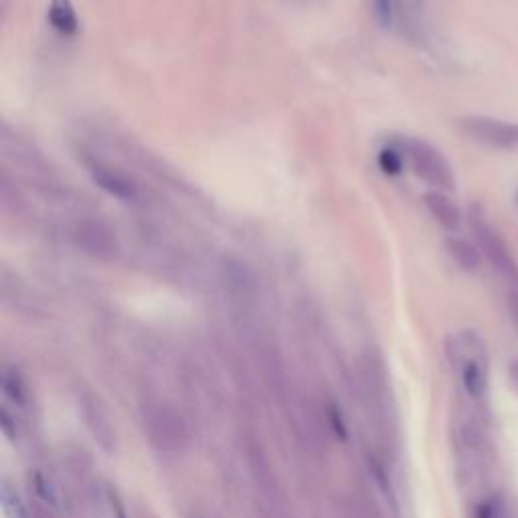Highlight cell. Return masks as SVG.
Wrapping results in <instances>:
<instances>
[{"label": "cell", "mask_w": 518, "mask_h": 518, "mask_svg": "<svg viewBox=\"0 0 518 518\" xmlns=\"http://www.w3.org/2000/svg\"><path fill=\"white\" fill-rule=\"evenodd\" d=\"M446 351L464 395V405L482 409L490 381V357L482 334L472 328L458 330L448 338Z\"/></svg>", "instance_id": "6da1fadb"}, {"label": "cell", "mask_w": 518, "mask_h": 518, "mask_svg": "<svg viewBox=\"0 0 518 518\" xmlns=\"http://www.w3.org/2000/svg\"><path fill=\"white\" fill-rule=\"evenodd\" d=\"M470 229L474 233L476 245L482 251V257L490 264V268L498 274L506 308L512 318L514 328L518 330V264L508 249L500 231L490 223L486 213L480 207L470 209Z\"/></svg>", "instance_id": "7a4b0ae2"}, {"label": "cell", "mask_w": 518, "mask_h": 518, "mask_svg": "<svg viewBox=\"0 0 518 518\" xmlns=\"http://www.w3.org/2000/svg\"><path fill=\"white\" fill-rule=\"evenodd\" d=\"M144 431L152 446L166 454H181L187 448L189 434L183 417L164 403H148L142 407Z\"/></svg>", "instance_id": "3957f363"}, {"label": "cell", "mask_w": 518, "mask_h": 518, "mask_svg": "<svg viewBox=\"0 0 518 518\" xmlns=\"http://www.w3.org/2000/svg\"><path fill=\"white\" fill-rule=\"evenodd\" d=\"M405 150L413 172L423 183L434 187L436 191H446V193L456 189L454 168L442 150H438L434 144H429L427 140H421V138H411Z\"/></svg>", "instance_id": "277c9868"}, {"label": "cell", "mask_w": 518, "mask_h": 518, "mask_svg": "<svg viewBox=\"0 0 518 518\" xmlns=\"http://www.w3.org/2000/svg\"><path fill=\"white\" fill-rule=\"evenodd\" d=\"M460 130L474 142H480L498 150L518 148V124L490 118V116H466L460 120Z\"/></svg>", "instance_id": "5b68a950"}, {"label": "cell", "mask_w": 518, "mask_h": 518, "mask_svg": "<svg viewBox=\"0 0 518 518\" xmlns=\"http://www.w3.org/2000/svg\"><path fill=\"white\" fill-rule=\"evenodd\" d=\"M90 175H92L94 183H96L102 191H106L110 197H114V199H118V201H122V203H132V201H136L138 191H136L134 183H132L126 175H122L120 170H116V168H112V166H108V164L98 162V164H94V166L90 168Z\"/></svg>", "instance_id": "8992f818"}, {"label": "cell", "mask_w": 518, "mask_h": 518, "mask_svg": "<svg viewBox=\"0 0 518 518\" xmlns=\"http://www.w3.org/2000/svg\"><path fill=\"white\" fill-rule=\"evenodd\" d=\"M423 205L446 231H456L462 225L460 207L444 191H427L423 195Z\"/></svg>", "instance_id": "52a82bcc"}, {"label": "cell", "mask_w": 518, "mask_h": 518, "mask_svg": "<svg viewBox=\"0 0 518 518\" xmlns=\"http://www.w3.org/2000/svg\"><path fill=\"white\" fill-rule=\"evenodd\" d=\"M47 19H49V25L65 37H73L79 29L77 11L71 0H51L47 9Z\"/></svg>", "instance_id": "ba28073f"}, {"label": "cell", "mask_w": 518, "mask_h": 518, "mask_svg": "<svg viewBox=\"0 0 518 518\" xmlns=\"http://www.w3.org/2000/svg\"><path fill=\"white\" fill-rule=\"evenodd\" d=\"M446 249L450 257L454 259V264L462 268L464 272H476L482 264V251L478 245L462 239V237H448L446 239Z\"/></svg>", "instance_id": "9c48e42d"}, {"label": "cell", "mask_w": 518, "mask_h": 518, "mask_svg": "<svg viewBox=\"0 0 518 518\" xmlns=\"http://www.w3.org/2000/svg\"><path fill=\"white\" fill-rule=\"evenodd\" d=\"M79 241H83V245H88V241H92L94 253H112L110 233H102V227L96 223H85L79 227Z\"/></svg>", "instance_id": "30bf717a"}, {"label": "cell", "mask_w": 518, "mask_h": 518, "mask_svg": "<svg viewBox=\"0 0 518 518\" xmlns=\"http://www.w3.org/2000/svg\"><path fill=\"white\" fill-rule=\"evenodd\" d=\"M377 164L383 170V175L387 177H397L403 172V154L395 148H383L377 156Z\"/></svg>", "instance_id": "8fae6325"}, {"label": "cell", "mask_w": 518, "mask_h": 518, "mask_svg": "<svg viewBox=\"0 0 518 518\" xmlns=\"http://www.w3.org/2000/svg\"><path fill=\"white\" fill-rule=\"evenodd\" d=\"M373 13L381 27H389L393 21V0H373Z\"/></svg>", "instance_id": "7c38bea8"}]
</instances>
